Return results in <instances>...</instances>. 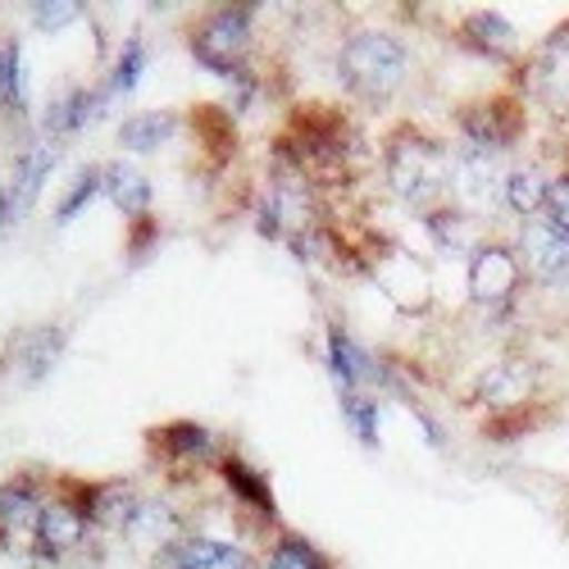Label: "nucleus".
<instances>
[{
    "label": "nucleus",
    "mask_w": 569,
    "mask_h": 569,
    "mask_svg": "<svg viewBox=\"0 0 569 569\" xmlns=\"http://www.w3.org/2000/svg\"><path fill=\"white\" fill-rule=\"evenodd\" d=\"M388 187L423 210H438V201L451 192V156L438 147L433 137H423L415 128H397L388 141Z\"/></svg>",
    "instance_id": "obj_1"
},
{
    "label": "nucleus",
    "mask_w": 569,
    "mask_h": 569,
    "mask_svg": "<svg viewBox=\"0 0 569 569\" xmlns=\"http://www.w3.org/2000/svg\"><path fill=\"white\" fill-rule=\"evenodd\" d=\"M178 515H173V506L169 501H141L137 506V515L128 519V529H123V538L137 547V551H147V556H164L169 547H178L182 538H178Z\"/></svg>",
    "instance_id": "obj_11"
},
{
    "label": "nucleus",
    "mask_w": 569,
    "mask_h": 569,
    "mask_svg": "<svg viewBox=\"0 0 569 569\" xmlns=\"http://www.w3.org/2000/svg\"><path fill=\"white\" fill-rule=\"evenodd\" d=\"M547 192H551V178L533 164V169H515L506 173V206L519 214V219H542L547 210Z\"/></svg>",
    "instance_id": "obj_21"
},
{
    "label": "nucleus",
    "mask_w": 569,
    "mask_h": 569,
    "mask_svg": "<svg viewBox=\"0 0 569 569\" xmlns=\"http://www.w3.org/2000/svg\"><path fill=\"white\" fill-rule=\"evenodd\" d=\"M529 392H533V369L525 360H497L479 378V401L492 410H515Z\"/></svg>",
    "instance_id": "obj_16"
},
{
    "label": "nucleus",
    "mask_w": 569,
    "mask_h": 569,
    "mask_svg": "<svg viewBox=\"0 0 569 569\" xmlns=\"http://www.w3.org/2000/svg\"><path fill=\"white\" fill-rule=\"evenodd\" d=\"M519 282H525V264H519V256L510 247H483L479 256L469 260V278H465V288H469V301L473 306H510V297L519 292Z\"/></svg>",
    "instance_id": "obj_4"
},
{
    "label": "nucleus",
    "mask_w": 569,
    "mask_h": 569,
    "mask_svg": "<svg viewBox=\"0 0 569 569\" xmlns=\"http://www.w3.org/2000/svg\"><path fill=\"white\" fill-rule=\"evenodd\" d=\"M192 56L201 69L237 82L247 78V51H251V10L242 6H228V10H214L206 14L197 28H192Z\"/></svg>",
    "instance_id": "obj_3"
},
{
    "label": "nucleus",
    "mask_w": 569,
    "mask_h": 569,
    "mask_svg": "<svg viewBox=\"0 0 569 569\" xmlns=\"http://www.w3.org/2000/svg\"><path fill=\"white\" fill-rule=\"evenodd\" d=\"M519 128H525V114H519L510 101H483V106H469L465 114H460V132H465V141L473 151H488V156H497V151H506L510 141L519 137Z\"/></svg>",
    "instance_id": "obj_9"
},
{
    "label": "nucleus",
    "mask_w": 569,
    "mask_h": 569,
    "mask_svg": "<svg viewBox=\"0 0 569 569\" xmlns=\"http://www.w3.org/2000/svg\"><path fill=\"white\" fill-rule=\"evenodd\" d=\"M519 256H525V269L538 282H565L569 278V232L556 228L551 219H529L525 232H519Z\"/></svg>",
    "instance_id": "obj_6"
},
{
    "label": "nucleus",
    "mask_w": 569,
    "mask_h": 569,
    "mask_svg": "<svg viewBox=\"0 0 569 569\" xmlns=\"http://www.w3.org/2000/svg\"><path fill=\"white\" fill-rule=\"evenodd\" d=\"M97 192H101V169H82V178L69 187V197H64V206L56 210V219L60 223H69V219H78L91 201H97Z\"/></svg>",
    "instance_id": "obj_29"
},
{
    "label": "nucleus",
    "mask_w": 569,
    "mask_h": 569,
    "mask_svg": "<svg viewBox=\"0 0 569 569\" xmlns=\"http://www.w3.org/2000/svg\"><path fill=\"white\" fill-rule=\"evenodd\" d=\"M342 415H347V429L373 451L378 447V401L365 392H342Z\"/></svg>",
    "instance_id": "obj_27"
},
{
    "label": "nucleus",
    "mask_w": 569,
    "mask_h": 569,
    "mask_svg": "<svg viewBox=\"0 0 569 569\" xmlns=\"http://www.w3.org/2000/svg\"><path fill=\"white\" fill-rule=\"evenodd\" d=\"M169 569H260L242 547L219 542V538H182L160 556Z\"/></svg>",
    "instance_id": "obj_12"
},
{
    "label": "nucleus",
    "mask_w": 569,
    "mask_h": 569,
    "mask_svg": "<svg viewBox=\"0 0 569 569\" xmlns=\"http://www.w3.org/2000/svg\"><path fill=\"white\" fill-rule=\"evenodd\" d=\"M110 101H114L110 87H73V91H64V97H56L51 106H46L41 128L51 132V137H73V132H82L97 114H106Z\"/></svg>",
    "instance_id": "obj_10"
},
{
    "label": "nucleus",
    "mask_w": 569,
    "mask_h": 569,
    "mask_svg": "<svg viewBox=\"0 0 569 569\" xmlns=\"http://www.w3.org/2000/svg\"><path fill=\"white\" fill-rule=\"evenodd\" d=\"M147 442H151V451H156L160 460H206V456L214 451L210 429H201V423H192V419L164 423V429H156Z\"/></svg>",
    "instance_id": "obj_17"
},
{
    "label": "nucleus",
    "mask_w": 569,
    "mask_h": 569,
    "mask_svg": "<svg viewBox=\"0 0 569 569\" xmlns=\"http://www.w3.org/2000/svg\"><path fill=\"white\" fill-rule=\"evenodd\" d=\"M141 73H147V46H141V37H128L123 51L114 60V73H110V97H128V91H137Z\"/></svg>",
    "instance_id": "obj_26"
},
{
    "label": "nucleus",
    "mask_w": 569,
    "mask_h": 569,
    "mask_svg": "<svg viewBox=\"0 0 569 569\" xmlns=\"http://www.w3.org/2000/svg\"><path fill=\"white\" fill-rule=\"evenodd\" d=\"M41 506L46 501H37L28 488H0V538H32Z\"/></svg>",
    "instance_id": "obj_23"
},
{
    "label": "nucleus",
    "mask_w": 569,
    "mask_h": 569,
    "mask_svg": "<svg viewBox=\"0 0 569 569\" xmlns=\"http://www.w3.org/2000/svg\"><path fill=\"white\" fill-rule=\"evenodd\" d=\"M406 69H410V56L392 32H356L338 56L342 87L369 106H388L406 82Z\"/></svg>",
    "instance_id": "obj_2"
},
{
    "label": "nucleus",
    "mask_w": 569,
    "mask_h": 569,
    "mask_svg": "<svg viewBox=\"0 0 569 569\" xmlns=\"http://www.w3.org/2000/svg\"><path fill=\"white\" fill-rule=\"evenodd\" d=\"M223 483L237 492V497H242L247 506H256L260 515H278V501H273V492H269V479H264V473L260 469H251L242 456H228L223 460Z\"/></svg>",
    "instance_id": "obj_22"
},
{
    "label": "nucleus",
    "mask_w": 569,
    "mask_h": 569,
    "mask_svg": "<svg viewBox=\"0 0 569 569\" xmlns=\"http://www.w3.org/2000/svg\"><path fill=\"white\" fill-rule=\"evenodd\" d=\"M547 219L569 232V173L551 182V192H547Z\"/></svg>",
    "instance_id": "obj_31"
},
{
    "label": "nucleus",
    "mask_w": 569,
    "mask_h": 569,
    "mask_svg": "<svg viewBox=\"0 0 569 569\" xmlns=\"http://www.w3.org/2000/svg\"><path fill=\"white\" fill-rule=\"evenodd\" d=\"M87 529H91V519H87V510H82L78 501H69V497L46 501V506H41V515H37L32 551H37L41 560H60V556H69V551H78V547H82Z\"/></svg>",
    "instance_id": "obj_5"
},
{
    "label": "nucleus",
    "mask_w": 569,
    "mask_h": 569,
    "mask_svg": "<svg viewBox=\"0 0 569 569\" xmlns=\"http://www.w3.org/2000/svg\"><path fill=\"white\" fill-rule=\"evenodd\" d=\"M429 228L438 232V247L442 251H465L469 237H465V214L456 206H442V210H429Z\"/></svg>",
    "instance_id": "obj_28"
},
{
    "label": "nucleus",
    "mask_w": 569,
    "mask_h": 569,
    "mask_svg": "<svg viewBox=\"0 0 569 569\" xmlns=\"http://www.w3.org/2000/svg\"><path fill=\"white\" fill-rule=\"evenodd\" d=\"M137 506H141L137 488H132L128 479H110V483H101V488L87 492V506H82V510H87V519H91V529L123 533L128 519L137 515Z\"/></svg>",
    "instance_id": "obj_13"
},
{
    "label": "nucleus",
    "mask_w": 569,
    "mask_h": 569,
    "mask_svg": "<svg viewBox=\"0 0 569 569\" xmlns=\"http://www.w3.org/2000/svg\"><path fill=\"white\" fill-rule=\"evenodd\" d=\"M101 192L128 214V219H147L151 214V178L128 160H110L101 169Z\"/></svg>",
    "instance_id": "obj_14"
},
{
    "label": "nucleus",
    "mask_w": 569,
    "mask_h": 569,
    "mask_svg": "<svg viewBox=\"0 0 569 569\" xmlns=\"http://www.w3.org/2000/svg\"><path fill=\"white\" fill-rule=\"evenodd\" d=\"M451 192L465 206H497V201H506V173H501L497 156L473 151V147L451 156Z\"/></svg>",
    "instance_id": "obj_7"
},
{
    "label": "nucleus",
    "mask_w": 569,
    "mask_h": 569,
    "mask_svg": "<svg viewBox=\"0 0 569 569\" xmlns=\"http://www.w3.org/2000/svg\"><path fill=\"white\" fill-rule=\"evenodd\" d=\"M328 369L338 378V392H365L373 378V360L365 356V347H356L342 323H328Z\"/></svg>",
    "instance_id": "obj_15"
},
{
    "label": "nucleus",
    "mask_w": 569,
    "mask_h": 569,
    "mask_svg": "<svg viewBox=\"0 0 569 569\" xmlns=\"http://www.w3.org/2000/svg\"><path fill=\"white\" fill-rule=\"evenodd\" d=\"M51 169H56V147H51V141H37V147H28L19 156L14 182H10V197H14L19 210H28L41 197V187H46V178H51Z\"/></svg>",
    "instance_id": "obj_20"
},
{
    "label": "nucleus",
    "mask_w": 569,
    "mask_h": 569,
    "mask_svg": "<svg viewBox=\"0 0 569 569\" xmlns=\"http://www.w3.org/2000/svg\"><path fill=\"white\" fill-rule=\"evenodd\" d=\"M260 569H333V560H328L310 538L282 533V538L269 547V560H264Z\"/></svg>",
    "instance_id": "obj_24"
},
{
    "label": "nucleus",
    "mask_w": 569,
    "mask_h": 569,
    "mask_svg": "<svg viewBox=\"0 0 569 569\" xmlns=\"http://www.w3.org/2000/svg\"><path fill=\"white\" fill-rule=\"evenodd\" d=\"M60 356H64V333H60V328H51V323H37V328H28V333H19L10 342L6 369H14L19 383L32 388V383H41V378L60 365Z\"/></svg>",
    "instance_id": "obj_8"
},
{
    "label": "nucleus",
    "mask_w": 569,
    "mask_h": 569,
    "mask_svg": "<svg viewBox=\"0 0 569 569\" xmlns=\"http://www.w3.org/2000/svg\"><path fill=\"white\" fill-rule=\"evenodd\" d=\"M28 106V91H23V56H19V41L6 37L0 41V110L19 114Z\"/></svg>",
    "instance_id": "obj_25"
},
{
    "label": "nucleus",
    "mask_w": 569,
    "mask_h": 569,
    "mask_svg": "<svg viewBox=\"0 0 569 569\" xmlns=\"http://www.w3.org/2000/svg\"><path fill=\"white\" fill-rule=\"evenodd\" d=\"M460 41L473 46V51H483L488 60H510V56H515V46H519L510 19H506V14H492V10L469 14L465 28H460Z\"/></svg>",
    "instance_id": "obj_18"
},
{
    "label": "nucleus",
    "mask_w": 569,
    "mask_h": 569,
    "mask_svg": "<svg viewBox=\"0 0 569 569\" xmlns=\"http://www.w3.org/2000/svg\"><path fill=\"white\" fill-rule=\"evenodd\" d=\"M82 19V6H32V28L37 32H60V28H69V23H78Z\"/></svg>",
    "instance_id": "obj_30"
},
{
    "label": "nucleus",
    "mask_w": 569,
    "mask_h": 569,
    "mask_svg": "<svg viewBox=\"0 0 569 569\" xmlns=\"http://www.w3.org/2000/svg\"><path fill=\"white\" fill-rule=\"evenodd\" d=\"M173 132H178V119L169 110H141V114L123 119L119 147L132 151V156H151V151L164 147V141H173Z\"/></svg>",
    "instance_id": "obj_19"
}]
</instances>
